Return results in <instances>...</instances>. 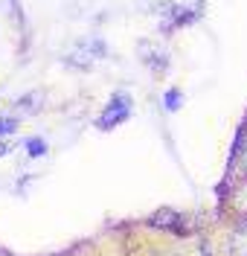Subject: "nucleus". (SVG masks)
I'll return each instance as SVG.
<instances>
[{
	"mask_svg": "<svg viewBox=\"0 0 247 256\" xmlns=\"http://www.w3.org/2000/svg\"><path fill=\"white\" fill-rule=\"evenodd\" d=\"M23 148H26V154H29V158H44V154H47L49 152V146H47V140H44V137H29V140H23Z\"/></svg>",
	"mask_w": 247,
	"mask_h": 256,
	"instance_id": "2",
	"label": "nucleus"
},
{
	"mask_svg": "<svg viewBox=\"0 0 247 256\" xmlns=\"http://www.w3.org/2000/svg\"><path fill=\"white\" fill-rule=\"evenodd\" d=\"M181 102H183L181 88H169V90L163 94V105H166V111H178V108H181Z\"/></svg>",
	"mask_w": 247,
	"mask_h": 256,
	"instance_id": "3",
	"label": "nucleus"
},
{
	"mask_svg": "<svg viewBox=\"0 0 247 256\" xmlns=\"http://www.w3.org/2000/svg\"><path fill=\"white\" fill-rule=\"evenodd\" d=\"M15 128H17V120H15V116H0V137L12 134Z\"/></svg>",
	"mask_w": 247,
	"mask_h": 256,
	"instance_id": "4",
	"label": "nucleus"
},
{
	"mask_svg": "<svg viewBox=\"0 0 247 256\" xmlns=\"http://www.w3.org/2000/svg\"><path fill=\"white\" fill-rule=\"evenodd\" d=\"M128 116H131V96L119 90V94L111 96V102H108V108L102 111V116L96 120V126L102 128V131H111V128L122 126Z\"/></svg>",
	"mask_w": 247,
	"mask_h": 256,
	"instance_id": "1",
	"label": "nucleus"
},
{
	"mask_svg": "<svg viewBox=\"0 0 247 256\" xmlns=\"http://www.w3.org/2000/svg\"><path fill=\"white\" fill-rule=\"evenodd\" d=\"M9 152H12V143H6V140H0V158H3V154H9Z\"/></svg>",
	"mask_w": 247,
	"mask_h": 256,
	"instance_id": "5",
	"label": "nucleus"
},
{
	"mask_svg": "<svg viewBox=\"0 0 247 256\" xmlns=\"http://www.w3.org/2000/svg\"><path fill=\"white\" fill-rule=\"evenodd\" d=\"M239 152H245V166H247V143H242V148Z\"/></svg>",
	"mask_w": 247,
	"mask_h": 256,
	"instance_id": "6",
	"label": "nucleus"
}]
</instances>
